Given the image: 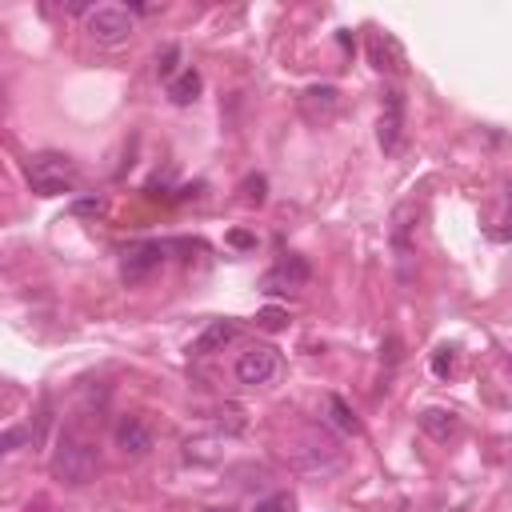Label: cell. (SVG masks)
<instances>
[{"label":"cell","mask_w":512,"mask_h":512,"mask_svg":"<svg viewBox=\"0 0 512 512\" xmlns=\"http://www.w3.org/2000/svg\"><path fill=\"white\" fill-rule=\"evenodd\" d=\"M48 468H52V476L60 484L80 488V484L96 480V472H100V448H96L92 436H84L76 428H64L60 440H56V448H52V456H48Z\"/></svg>","instance_id":"obj_1"},{"label":"cell","mask_w":512,"mask_h":512,"mask_svg":"<svg viewBox=\"0 0 512 512\" xmlns=\"http://www.w3.org/2000/svg\"><path fill=\"white\" fill-rule=\"evenodd\" d=\"M24 176L36 196H64L80 184V168L64 152H32L24 164Z\"/></svg>","instance_id":"obj_2"},{"label":"cell","mask_w":512,"mask_h":512,"mask_svg":"<svg viewBox=\"0 0 512 512\" xmlns=\"http://www.w3.org/2000/svg\"><path fill=\"white\" fill-rule=\"evenodd\" d=\"M292 464L300 468V472H336L340 464H344V448H340V440L332 436V432H324V428H304V436H300V444L292 448Z\"/></svg>","instance_id":"obj_3"},{"label":"cell","mask_w":512,"mask_h":512,"mask_svg":"<svg viewBox=\"0 0 512 512\" xmlns=\"http://www.w3.org/2000/svg\"><path fill=\"white\" fill-rule=\"evenodd\" d=\"M84 28H88V36H92L100 48H120V44L132 40L136 20H132V12L120 8V4H100V8H92V12L84 16Z\"/></svg>","instance_id":"obj_4"},{"label":"cell","mask_w":512,"mask_h":512,"mask_svg":"<svg viewBox=\"0 0 512 512\" xmlns=\"http://www.w3.org/2000/svg\"><path fill=\"white\" fill-rule=\"evenodd\" d=\"M280 372V352L272 344H248L244 352H236L232 360V376L248 388H264L272 376Z\"/></svg>","instance_id":"obj_5"},{"label":"cell","mask_w":512,"mask_h":512,"mask_svg":"<svg viewBox=\"0 0 512 512\" xmlns=\"http://www.w3.org/2000/svg\"><path fill=\"white\" fill-rule=\"evenodd\" d=\"M160 264H164V244H160V240L128 244V248H124V260H120V280H124V284H140V280H148Z\"/></svg>","instance_id":"obj_6"},{"label":"cell","mask_w":512,"mask_h":512,"mask_svg":"<svg viewBox=\"0 0 512 512\" xmlns=\"http://www.w3.org/2000/svg\"><path fill=\"white\" fill-rule=\"evenodd\" d=\"M112 440H116V448L124 456H148L152 444H156V432H152V424L144 416H120L116 428H112Z\"/></svg>","instance_id":"obj_7"},{"label":"cell","mask_w":512,"mask_h":512,"mask_svg":"<svg viewBox=\"0 0 512 512\" xmlns=\"http://www.w3.org/2000/svg\"><path fill=\"white\" fill-rule=\"evenodd\" d=\"M308 276H312L308 260H300V256H288V260H280V264H272V268L264 272L260 288H264L268 296H276V292H300V288L308 284Z\"/></svg>","instance_id":"obj_8"},{"label":"cell","mask_w":512,"mask_h":512,"mask_svg":"<svg viewBox=\"0 0 512 512\" xmlns=\"http://www.w3.org/2000/svg\"><path fill=\"white\" fill-rule=\"evenodd\" d=\"M400 132H404V92L400 88H388L384 92V108H380V148L384 152H396Z\"/></svg>","instance_id":"obj_9"},{"label":"cell","mask_w":512,"mask_h":512,"mask_svg":"<svg viewBox=\"0 0 512 512\" xmlns=\"http://www.w3.org/2000/svg\"><path fill=\"white\" fill-rule=\"evenodd\" d=\"M388 236H392L396 260H400V264H408V260H412V252H416V204H396Z\"/></svg>","instance_id":"obj_10"},{"label":"cell","mask_w":512,"mask_h":512,"mask_svg":"<svg viewBox=\"0 0 512 512\" xmlns=\"http://www.w3.org/2000/svg\"><path fill=\"white\" fill-rule=\"evenodd\" d=\"M336 104H340V92L332 84H312V88L300 92V112H304L308 124H324L336 112Z\"/></svg>","instance_id":"obj_11"},{"label":"cell","mask_w":512,"mask_h":512,"mask_svg":"<svg viewBox=\"0 0 512 512\" xmlns=\"http://www.w3.org/2000/svg\"><path fill=\"white\" fill-rule=\"evenodd\" d=\"M416 420H420V428H424L432 440H440V444H448V440L460 436V416H456L452 408H424Z\"/></svg>","instance_id":"obj_12"},{"label":"cell","mask_w":512,"mask_h":512,"mask_svg":"<svg viewBox=\"0 0 512 512\" xmlns=\"http://www.w3.org/2000/svg\"><path fill=\"white\" fill-rule=\"evenodd\" d=\"M236 320H212L196 340H192V352L196 356H212V352H224V344H232L236 340Z\"/></svg>","instance_id":"obj_13"},{"label":"cell","mask_w":512,"mask_h":512,"mask_svg":"<svg viewBox=\"0 0 512 512\" xmlns=\"http://www.w3.org/2000/svg\"><path fill=\"white\" fill-rule=\"evenodd\" d=\"M368 56H372V64L384 72H400L404 68V48L396 44V36H388V32H376L372 40H368Z\"/></svg>","instance_id":"obj_14"},{"label":"cell","mask_w":512,"mask_h":512,"mask_svg":"<svg viewBox=\"0 0 512 512\" xmlns=\"http://www.w3.org/2000/svg\"><path fill=\"white\" fill-rule=\"evenodd\" d=\"M168 96H172V104H192V100L200 96V72H196V68H184V72L168 84Z\"/></svg>","instance_id":"obj_15"},{"label":"cell","mask_w":512,"mask_h":512,"mask_svg":"<svg viewBox=\"0 0 512 512\" xmlns=\"http://www.w3.org/2000/svg\"><path fill=\"white\" fill-rule=\"evenodd\" d=\"M324 408L332 412V424H336L340 432H360V420H356V412L348 408V400H344V396H328V400H324Z\"/></svg>","instance_id":"obj_16"},{"label":"cell","mask_w":512,"mask_h":512,"mask_svg":"<svg viewBox=\"0 0 512 512\" xmlns=\"http://www.w3.org/2000/svg\"><path fill=\"white\" fill-rule=\"evenodd\" d=\"M180 72H184V68H180V44H168V48H164V52L156 56V76L172 84V80H176Z\"/></svg>","instance_id":"obj_17"},{"label":"cell","mask_w":512,"mask_h":512,"mask_svg":"<svg viewBox=\"0 0 512 512\" xmlns=\"http://www.w3.org/2000/svg\"><path fill=\"white\" fill-rule=\"evenodd\" d=\"M252 512H292V496H288V492H272V496H264Z\"/></svg>","instance_id":"obj_18"},{"label":"cell","mask_w":512,"mask_h":512,"mask_svg":"<svg viewBox=\"0 0 512 512\" xmlns=\"http://www.w3.org/2000/svg\"><path fill=\"white\" fill-rule=\"evenodd\" d=\"M284 320H288V312H284V308H276V304H268V308L256 316V324H260V328H268V332L284 328Z\"/></svg>","instance_id":"obj_19"},{"label":"cell","mask_w":512,"mask_h":512,"mask_svg":"<svg viewBox=\"0 0 512 512\" xmlns=\"http://www.w3.org/2000/svg\"><path fill=\"white\" fill-rule=\"evenodd\" d=\"M452 364H456L452 348H440V356L432 360V372H436V376H448V372H452Z\"/></svg>","instance_id":"obj_20"},{"label":"cell","mask_w":512,"mask_h":512,"mask_svg":"<svg viewBox=\"0 0 512 512\" xmlns=\"http://www.w3.org/2000/svg\"><path fill=\"white\" fill-rule=\"evenodd\" d=\"M24 436H28L24 428H8V432H4V440H0V444H4V452H16V444H20Z\"/></svg>","instance_id":"obj_21"},{"label":"cell","mask_w":512,"mask_h":512,"mask_svg":"<svg viewBox=\"0 0 512 512\" xmlns=\"http://www.w3.org/2000/svg\"><path fill=\"white\" fill-rule=\"evenodd\" d=\"M244 188H248V200H256V204L264 200V180H260V176H256V180H248Z\"/></svg>","instance_id":"obj_22"},{"label":"cell","mask_w":512,"mask_h":512,"mask_svg":"<svg viewBox=\"0 0 512 512\" xmlns=\"http://www.w3.org/2000/svg\"><path fill=\"white\" fill-rule=\"evenodd\" d=\"M508 372H512V360H508Z\"/></svg>","instance_id":"obj_23"}]
</instances>
